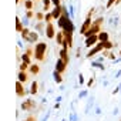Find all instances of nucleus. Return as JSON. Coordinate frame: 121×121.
I'll use <instances>...</instances> for the list:
<instances>
[{"instance_id": "f257e3e1", "label": "nucleus", "mask_w": 121, "mask_h": 121, "mask_svg": "<svg viewBox=\"0 0 121 121\" xmlns=\"http://www.w3.org/2000/svg\"><path fill=\"white\" fill-rule=\"evenodd\" d=\"M46 50H47V44H46V43H39V44H36V47H34V57L39 60V61H43V60H44V53H46Z\"/></svg>"}, {"instance_id": "f03ea898", "label": "nucleus", "mask_w": 121, "mask_h": 121, "mask_svg": "<svg viewBox=\"0 0 121 121\" xmlns=\"http://www.w3.org/2000/svg\"><path fill=\"white\" fill-rule=\"evenodd\" d=\"M66 66H67V63H66V61H63L61 58H58V60H57V63H56V71L63 73V71L66 70Z\"/></svg>"}, {"instance_id": "7ed1b4c3", "label": "nucleus", "mask_w": 121, "mask_h": 121, "mask_svg": "<svg viewBox=\"0 0 121 121\" xmlns=\"http://www.w3.org/2000/svg\"><path fill=\"white\" fill-rule=\"evenodd\" d=\"M104 48V43H98V44H95V47L93 48V50H90L88 51V54H87V57H93L94 54H97L98 51H101Z\"/></svg>"}, {"instance_id": "20e7f679", "label": "nucleus", "mask_w": 121, "mask_h": 121, "mask_svg": "<svg viewBox=\"0 0 121 121\" xmlns=\"http://www.w3.org/2000/svg\"><path fill=\"white\" fill-rule=\"evenodd\" d=\"M97 40H98V34H93V36H90V37H87V40H86V46H87V47H91V46H95V43H97Z\"/></svg>"}, {"instance_id": "39448f33", "label": "nucleus", "mask_w": 121, "mask_h": 121, "mask_svg": "<svg viewBox=\"0 0 121 121\" xmlns=\"http://www.w3.org/2000/svg\"><path fill=\"white\" fill-rule=\"evenodd\" d=\"M46 36L48 39H53L54 37V27H53V23H47L46 26Z\"/></svg>"}, {"instance_id": "423d86ee", "label": "nucleus", "mask_w": 121, "mask_h": 121, "mask_svg": "<svg viewBox=\"0 0 121 121\" xmlns=\"http://www.w3.org/2000/svg\"><path fill=\"white\" fill-rule=\"evenodd\" d=\"M61 13H63V7H61V6H57V7L54 9V12L51 13V16H53L54 20H58L60 16H61Z\"/></svg>"}, {"instance_id": "0eeeda50", "label": "nucleus", "mask_w": 121, "mask_h": 121, "mask_svg": "<svg viewBox=\"0 0 121 121\" xmlns=\"http://www.w3.org/2000/svg\"><path fill=\"white\" fill-rule=\"evenodd\" d=\"M98 40H100V43H105V41H108V33H105V31H100V33H98Z\"/></svg>"}, {"instance_id": "6e6552de", "label": "nucleus", "mask_w": 121, "mask_h": 121, "mask_svg": "<svg viewBox=\"0 0 121 121\" xmlns=\"http://www.w3.org/2000/svg\"><path fill=\"white\" fill-rule=\"evenodd\" d=\"M16 88H17V95H19V97H23V95L26 94V91L23 90V86H22V83H20V81H17V83H16Z\"/></svg>"}, {"instance_id": "1a4fd4ad", "label": "nucleus", "mask_w": 121, "mask_h": 121, "mask_svg": "<svg viewBox=\"0 0 121 121\" xmlns=\"http://www.w3.org/2000/svg\"><path fill=\"white\" fill-rule=\"evenodd\" d=\"M53 76H54V81L56 83H63V78H61V73H58V71H54L53 73Z\"/></svg>"}, {"instance_id": "9d476101", "label": "nucleus", "mask_w": 121, "mask_h": 121, "mask_svg": "<svg viewBox=\"0 0 121 121\" xmlns=\"http://www.w3.org/2000/svg\"><path fill=\"white\" fill-rule=\"evenodd\" d=\"M19 81L20 83H26L27 81V74L24 71H19Z\"/></svg>"}, {"instance_id": "9b49d317", "label": "nucleus", "mask_w": 121, "mask_h": 121, "mask_svg": "<svg viewBox=\"0 0 121 121\" xmlns=\"http://www.w3.org/2000/svg\"><path fill=\"white\" fill-rule=\"evenodd\" d=\"M31 105H33V101H31V100H27L26 103H23V104H22V108H23V110H30V107H31Z\"/></svg>"}, {"instance_id": "f8f14e48", "label": "nucleus", "mask_w": 121, "mask_h": 121, "mask_svg": "<svg viewBox=\"0 0 121 121\" xmlns=\"http://www.w3.org/2000/svg\"><path fill=\"white\" fill-rule=\"evenodd\" d=\"M30 71H31V74H37V73L40 71V67H39L37 64H31V66H30Z\"/></svg>"}, {"instance_id": "ddd939ff", "label": "nucleus", "mask_w": 121, "mask_h": 121, "mask_svg": "<svg viewBox=\"0 0 121 121\" xmlns=\"http://www.w3.org/2000/svg\"><path fill=\"white\" fill-rule=\"evenodd\" d=\"M37 88H39L37 83L33 81V83H31V90H30V93H31V94H36V93H37Z\"/></svg>"}, {"instance_id": "4468645a", "label": "nucleus", "mask_w": 121, "mask_h": 121, "mask_svg": "<svg viewBox=\"0 0 121 121\" xmlns=\"http://www.w3.org/2000/svg\"><path fill=\"white\" fill-rule=\"evenodd\" d=\"M22 58H23V61H24V63H27V64H30V54H27V53H24V54L22 56Z\"/></svg>"}, {"instance_id": "2eb2a0df", "label": "nucleus", "mask_w": 121, "mask_h": 121, "mask_svg": "<svg viewBox=\"0 0 121 121\" xmlns=\"http://www.w3.org/2000/svg\"><path fill=\"white\" fill-rule=\"evenodd\" d=\"M24 6H26L27 10H31V9H33V3L30 2V0H26V2H24Z\"/></svg>"}, {"instance_id": "dca6fc26", "label": "nucleus", "mask_w": 121, "mask_h": 121, "mask_svg": "<svg viewBox=\"0 0 121 121\" xmlns=\"http://www.w3.org/2000/svg\"><path fill=\"white\" fill-rule=\"evenodd\" d=\"M27 69H29V64L23 61V63H22V66H20V71H24V70H27Z\"/></svg>"}, {"instance_id": "f3484780", "label": "nucleus", "mask_w": 121, "mask_h": 121, "mask_svg": "<svg viewBox=\"0 0 121 121\" xmlns=\"http://www.w3.org/2000/svg\"><path fill=\"white\" fill-rule=\"evenodd\" d=\"M104 48H107V50H108V48H112V43H111V41H105V43H104Z\"/></svg>"}, {"instance_id": "a211bd4d", "label": "nucleus", "mask_w": 121, "mask_h": 121, "mask_svg": "<svg viewBox=\"0 0 121 121\" xmlns=\"http://www.w3.org/2000/svg\"><path fill=\"white\" fill-rule=\"evenodd\" d=\"M43 3H44V7H43V9L47 12V10H48V6H50V0H44Z\"/></svg>"}, {"instance_id": "6ab92c4d", "label": "nucleus", "mask_w": 121, "mask_h": 121, "mask_svg": "<svg viewBox=\"0 0 121 121\" xmlns=\"http://www.w3.org/2000/svg\"><path fill=\"white\" fill-rule=\"evenodd\" d=\"M93 66H95V67H98V69L104 70V66H103V64H100V63H93Z\"/></svg>"}, {"instance_id": "aec40b11", "label": "nucleus", "mask_w": 121, "mask_h": 121, "mask_svg": "<svg viewBox=\"0 0 121 121\" xmlns=\"http://www.w3.org/2000/svg\"><path fill=\"white\" fill-rule=\"evenodd\" d=\"M20 30H22V22L17 19V31H20Z\"/></svg>"}, {"instance_id": "412c9836", "label": "nucleus", "mask_w": 121, "mask_h": 121, "mask_svg": "<svg viewBox=\"0 0 121 121\" xmlns=\"http://www.w3.org/2000/svg\"><path fill=\"white\" fill-rule=\"evenodd\" d=\"M114 2H117V0H108V3H107V7L110 9V7L112 6V3H114Z\"/></svg>"}, {"instance_id": "4be33fe9", "label": "nucleus", "mask_w": 121, "mask_h": 121, "mask_svg": "<svg viewBox=\"0 0 121 121\" xmlns=\"http://www.w3.org/2000/svg\"><path fill=\"white\" fill-rule=\"evenodd\" d=\"M78 81H80V84H83V83H84V77H83V74H80V76H78Z\"/></svg>"}]
</instances>
